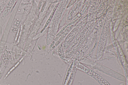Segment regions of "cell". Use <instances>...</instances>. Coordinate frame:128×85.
<instances>
[{
    "instance_id": "1",
    "label": "cell",
    "mask_w": 128,
    "mask_h": 85,
    "mask_svg": "<svg viewBox=\"0 0 128 85\" xmlns=\"http://www.w3.org/2000/svg\"><path fill=\"white\" fill-rule=\"evenodd\" d=\"M16 0H10L8 2L5 7L2 16L4 17L8 15L12 7L14 6Z\"/></svg>"
},
{
    "instance_id": "2",
    "label": "cell",
    "mask_w": 128,
    "mask_h": 85,
    "mask_svg": "<svg viewBox=\"0 0 128 85\" xmlns=\"http://www.w3.org/2000/svg\"><path fill=\"white\" fill-rule=\"evenodd\" d=\"M7 2L6 0H4L0 4V15L4 8Z\"/></svg>"
}]
</instances>
